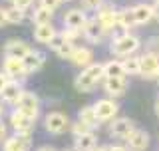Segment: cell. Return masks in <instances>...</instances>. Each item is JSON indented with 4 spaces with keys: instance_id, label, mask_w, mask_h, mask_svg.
<instances>
[{
    "instance_id": "d590c367",
    "label": "cell",
    "mask_w": 159,
    "mask_h": 151,
    "mask_svg": "<svg viewBox=\"0 0 159 151\" xmlns=\"http://www.w3.org/2000/svg\"><path fill=\"white\" fill-rule=\"evenodd\" d=\"M6 24H8V14H6V10H4V8H0V28L6 26Z\"/></svg>"
},
{
    "instance_id": "e0dca14e",
    "label": "cell",
    "mask_w": 159,
    "mask_h": 151,
    "mask_svg": "<svg viewBox=\"0 0 159 151\" xmlns=\"http://www.w3.org/2000/svg\"><path fill=\"white\" fill-rule=\"evenodd\" d=\"M22 92H24L22 85H20L16 80H10V82L6 84V88L2 89V94H0V95H2V99H4L6 103L16 105V103H18V99H20V95H22Z\"/></svg>"
},
{
    "instance_id": "277c9868",
    "label": "cell",
    "mask_w": 159,
    "mask_h": 151,
    "mask_svg": "<svg viewBox=\"0 0 159 151\" xmlns=\"http://www.w3.org/2000/svg\"><path fill=\"white\" fill-rule=\"evenodd\" d=\"M68 125H70V121H68L66 113H62V112H50L46 115V119H44V127H46L50 133H54V135L64 133Z\"/></svg>"
},
{
    "instance_id": "836d02e7",
    "label": "cell",
    "mask_w": 159,
    "mask_h": 151,
    "mask_svg": "<svg viewBox=\"0 0 159 151\" xmlns=\"http://www.w3.org/2000/svg\"><path fill=\"white\" fill-rule=\"evenodd\" d=\"M12 2H14V6H18V8L26 10V8L32 6V2H34V0H12Z\"/></svg>"
},
{
    "instance_id": "4dcf8cb0",
    "label": "cell",
    "mask_w": 159,
    "mask_h": 151,
    "mask_svg": "<svg viewBox=\"0 0 159 151\" xmlns=\"http://www.w3.org/2000/svg\"><path fill=\"white\" fill-rule=\"evenodd\" d=\"M80 32H82V30H74V28H64V30H62V36L66 38V40H70V42H74V40H76V38L80 36Z\"/></svg>"
},
{
    "instance_id": "3957f363",
    "label": "cell",
    "mask_w": 159,
    "mask_h": 151,
    "mask_svg": "<svg viewBox=\"0 0 159 151\" xmlns=\"http://www.w3.org/2000/svg\"><path fill=\"white\" fill-rule=\"evenodd\" d=\"M16 109H20V112H24L26 115H30V117L36 119L38 117V112H40L38 95L32 94V92H22V95H20V99H18V103H16Z\"/></svg>"
},
{
    "instance_id": "f35d334b",
    "label": "cell",
    "mask_w": 159,
    "mask_h": 151,
    "mask_svg": "<svg viewBox=\"0 0 159 151\" xmlns=\"http://www.w3.org/2000/svg\"><path fill=\"white\" fill-rule=\"evenodd\" d=\"M36 151H56L54 147H40V149H36Z\"/></svg>"
},
{
    "instance_id": "83f0119b",
    "label": "cell",
    "mask_w": 159,
    "mask_h": 151,
    "mask_svg": "<svg viewBox=\"0 0 159 151\" xmlns=\"http://www.w3.org/2000/svg\"><path fill=\"white\" fill-rule=\"evenodd\" d=\"M123 68H125V74H129V76H137V74H141V58L127 56V58H125V62H123Z\"/></svg>"
},
{
    "instance_id": "9a60e30c",
    "label": "cell",
    "mask_w": 159,
    "mask_h": 151,
    "mask_svg": "<svg viewBox=\"0 0 159 151\" xmlns=\"http://www.w3.org/2000/svg\"><path fill=\"white\" fill-rule=\"evenodd\" d=\"M30 50L32 48H30L26 42L18 40V38H12L4 44V54H6V56H14V58H24Z\"/></svg>"
},
{
    "instance_id": "b9f144b4",
    "label": "cell",
    "mask_w": 159,
    "mask_h": 151,
    "mask_svg": "<svg viewBox=\"0 0 159 151\" xmlns=\"http://www.w3.org/2000/svg\"><path fill=\"white\" fill-rule=\"evenodd\" d=\"M68 151H78V149H68Z\"/></svg>"
},
{
    "instance_id": "4316f807",
    "label": "cell",
    "mask_w": 159,
    "mask_h": 151,
    "mask_svg": "<svg viewBox=\"0 0 159 151\" xmlns=\"http://www.w3.org/2000/svg\"><path fill=\"white\" fill-rule=\"evenodd\" d=\"M80 121H84L86 125H89L92 129L99 123V121H98V115H96V109H93V105H88V108H82V109H80Z\"/></svg>"
},
{
    "instance_id": "9c48e42d",
    "label": "cell",
    "mask_w": 159,
    "mask_h": 151,
    "mask_svg": "<svg viewBox=\"0 0 159 151\" xmlns=\"http://www.w3.org/2000/svg\"><path fill=\"white\" fill-rule=\"evenodd\" d=\"M50 48L54 50V54H58L60 58H72L74 50H76V46H74L70 40H66L62 36V34H56V36L52 38V42H50Z\"/></svg>"
},
{
    "instance_id": "2e32d148",
    "label": "cell",
    "mask_w": 159,
    "mask_h": 151,
    "mask_svg": "<svg viewBox=\"0 0 159 151\" xmlns=\"http://www.w3.org/2000/svg\"><path fill=\"white\" fill-rule=\"evenodd\" d=\"M96 20L103 26L106 32H109V30H113L117 26V12L111 10V8H107V6H102L98 10V18Z\"/></svg>"
},
{
    "instance_id": "52a82bcc",
    "label": "cell",
    "mask_w": 159,
    "mask_h": 151,
    "mask_svg": "<svg viewBox=\"0 0 159 151\" xmlns=\"http://www.w3.org/2000/svg\"><path fill=\"white\" fill-rule=\"evenodd\" d=\"M2 68H4V74H6L10 80H20L22 76H26V68H24L22 58L6 56V58H4Z\"/></svg>"
},
{
    "instance_id": "74e56055",
    "label": "cell",
    "mask_w": 159,
    "mask_h": 151,
    "mask_svg": "<svg viewBox=\"0 0 159 151\" xmlns=\"http://www.w3.org/2000/svg\"><path fill=\"white\" fill-rule=\"evenodd\" d=\"M153 12H155V18H159V2H157V6H153Z\"/></svg>"
},
{
    "instance_id": "5bb4252c",
    "label": "cell",
    "mask_w": 159,
    "mask_h": 151,
    "mask_svg": "<svg viewBox=\"0 0 159 151\" xmlns=\"http://www.w3.org/2000/svg\"><path fill=\"white\" fill-rule=\"evenodd\" d=\"M88 24V16L84 10H70V12L64 16V26L66 28H74V30H84V26Z\"/></svg>"
},
{
    "instance_id": "ee69618b",
    "label": "cell",
    "mask_w": 159,
    "mask_h": 151,
    "mask_svg": "<svg viewBox=\"0 0 159 151\" xmlns=\"http://www.w3.org/2000/svg\"><path fill=\"white\" fill-rule=\"evenodd\" d=\"M157 80H159V76H157Z\"/></svg>"
},
{
    "instance_id": "30bf717a",
    "label": "cell",
    "mask_w": 159,
    "mask_h": 151,
    "mask_svg": "<svg viewBox=\"0 0 159 151\" xmlns=\"http://www.w3.org/2000/svg\"><path fill=\"white\" fill-rule=\"evenodd\" d=\"M135 129V125H133L131 119L127 117H119V119H113L111 127H109V133H111V137H117V139H127L129 133Z\"/></svg>"
},
{
    "instance_id": "7c38bea8",
    "label": "cell",
    "mask_w": 159,
    "mask_h": 151,
    "mask_svg": "<svg viewBox=\"0 0 159 151\" xmlns=\"http://www.w3.org/2000/svg\"><path fill=\"white\" fill-rule=\"evenodd\" d=\"M125 141H127V149H131V151H145L149 147V135H147V131L133 129Z\"/></svg>"
},
{
    "instance_id": "d4e9b609",
    "label": "cell",
    "mask_w": 159,
    "mask_h": 151,
    "mask_svg": "<svg viewBox=\"0 0 159 151\" xmlns=\"http://www.w3.org/2000/svg\"><path fill=\"white\" fill-rule=\"evenodd\" d=\"M137 24V20H135V12H133V8L129 10H121V12H117V26H121V28H131V26H135Z\"/></svg>"
},
{
    "instance_id": "8d00e7d4",
    "label": "cell",
    "mask_w": 159,
    "mask_h": 151,
    "mask_svg": "<svg viewBox=\"0 0 159 151\" xmlns=\"http://www.w3.org/2000/svg\"><path fill=\"white\" fill-rule=\"evenodd\" d=\"M4 137H6V125H4L2 121H0V141H2Z\"/></svg>"
},
{
    "instance_id": "7a4b0ae2",
    "label": "cell",
    "mask_w": 159,
    "mask_h": 151,
    "mask_svg": "<svg viewBox=\"0 0 159 151\" xmlns=\"http://www.w3.org/2000/svg\"><path fill=\"white\" fill-rule=\"evenodd\" d=\"M141 46V42H139L137 36H133V34H123V36L116 38L111 42V52L116 54V56H131L135 50Z\"/></svg>"
},
{
    "instance_id": "ab89813d",
    "label": "cell",
    "mask_w": 159,
    "mask_h": 151,
    "mask_svg": "<svg viewBox=\"0 0 159 151\" xmlns=\"http://www.w3.org/2000/svg\"><path fill=\"white\" fill-rule=\"evenodd\" d=\"M155 113L159 115V99H157V103H155Z\"/></svg>"
},
{
    "instance_id": "7bdbcfd3",
    "label": "cell",
    "mask_w": 159,
    "mask_h": 151,
    "mask_svg": "<svg viewBox=\"0 0 159 151\" xmlns=\"http://www.w3.org/2000/svg\"><path fill=\"white\" fill-rule=\"evenodd\" d=\"M62 2H70V0H62Z\"/></svg>"
},
{
    "instance_id": "cb8c5ba5",
    "label": "cell",
    "mask_w": 159,
    "mask_h": 151,
    "mask_svg": "<svg viewBox=\"0 0 159 151\" xmlns=\"http://www.w3.org/2000/svg\"><path fill=\"white\" fill-rule=\"evenodd\" d=\"M133 12H135L137 24H147L149 20L155 16V12H153V6H149V4H137V6H133Z\"/></svg>"
},
{
    "instance_id": "4fadbf2b",
    "label": "cell",
    "mask_w": 159,
    "mask_h": 151,
    "mask_svg": "<svg viewBox=\"0 0 159 151\" xmlns=\"http://www.w3.org/2000/svg\"><path fill=\"white\" fill-rule=\"evenodd\" d=\"M22 62H24V68H26V74H32V72H38V70L44 66L46 56H44V52H40V50H30L26 56L22 58Z\"/></svg>"
},
{
    "instance_id": "60d3db41",
    "label": "cell",
    "mask_w": 159,
    "mask_h": 151,
    "mask_svg": "<svg viewBox=\"0 0 159 151\" xmlns=\"http://www.w3.org/2000/svg\"><path fill=\"white\" fill-rule=\"evenodd\" d=\"M0 115H2V105H0Z\"/></svg>"
},
{
    "instance_id": "ac0fdd59",
    "label": "cell",
    "mask_w": 159,
    "mask_h": 151,
    "mask_svg": "<svg viewBox=\"0 0 159 151\" xmlns=\"http://www.w3.org/2000/svg\"><path fill=\"white\" fill-rule=\"evenodd\" d=\"M103 34H106V30H103V26L98 22V20H88V24L84 26V36H86L92 44L102 42Z\"/></svg>"
},
{
    "instance_id": "7402d4cb",
    "label": "cell",
    "mask_w": 159,
    "mask_h": 151,
    "mask_svg": "<svg viewBox=\"0 0 159 151\" xmlns=\"http://www.w3.org/2000/svg\"><path fill=\"white\" fill-rule=\"evenodd\" d=\"M103 76H106V78H125V68H123V62L109 60L107 64H103Z\"/></svg>"
},
{
    "instance_id": "44dd1931",
    "label": "cell",
    "mask_w": 159,
    "mask_h": 151,
    "mask_svg": "<svg viewBox=\"0 0 159 151\" xmlns=\"http://www.w3.org/2000/svg\"><path fill=\"white\" fill-rule=\"evenodd\" d=\"M92 58H93V54L89 48H76L70 60H72V64H76L80 68H88L92 64Z\"/></svg>"
},
{
    "instance_id": "484cf974",
    "label": "cell",
    "mask_w": 159,
    "mask_h": 151,
    "mask_svg": "<svg viewBox=\"0 0 159 151\" xmlns=\"http://www.w3.org/2000/svg\"><path fill=\"white\" fill-rule=\"evenodd\" d=\"M52 16H54V10L38 6L36 10H34V14H32V20L36 22V26L38 24H52Z\"/></svg>"
},
{
    "instance_id": "8992f818",
    "label": "cell",
    "mask_w": 159,
    "mask_h": 151,
    "mask_svg": "<svg viewBox=\"0 0 159 151\" xmlns=\"http://www.w3.org/2000/svg\"><path fill=\"white\" fill-rule=\"evenodd\" d=\"M93 109H96L98 121H111L119 112V105L113 102V99H99V102L93 105Z\"/></svg>"
},
{
    "instance_id": "1f68e13d",
    "label": "cell",
    "mask_w": 159,
    "mask_h": 151,
    "mask_svg": "<svg viewBox=\"0 0 159 151\" xmlns=\"http://www.w3.org/2000/svg\"><path fill=\"white\" fill-rule=\"evenodd\" d=\"M103 0H82V6L86 10H99Z\"/></svg>"
},
{
    "instance_id": "f546056e",
    "label": "cell",
    "mask_w": 159,
    "mask_h": 151,
    "mask_svg": "<svg viewBox=\"0 0 159 151\" xmlns=\"http://www.w3.org/2000/svg\"><path fill=\"white\" fill-rule=\"evenodd\" d=\"M72 131H74V135H82V133H88V131H92V127H89V125H86L84 121H80V119H78V123H74Z\"/></svg>"
},
{
    "instance_id": "8fae6325",
    "label": "cell",
    "mask_w": 159,
    "mask_h": 151,
    "mask_svg": "<svg viewBox=\"0 0 159 151\" xmlns=\"http://www.w3.org/2000/svg\"><path fill=\"white\" fill-rule=\"evenodd\" d=\"M141 76L143 78L159 76V56L155 52H147L145 56H141Z\"/></svg>"
},
{
    "instance_id": "f1b7e54d",
    "label": "cell",
    "mask_w": 159,
    "mask_h": 151,
    "mask_svg": "<svg viewBox=\"0 0 159 151\" xmlns=\"http://www.w3.org/2000/svg\"><path fill=\"white\" fill-rule=\"evenodd\" d=\"M6 14H8V24H22V22H24V18H26L24 10H22V8H18V6L8 8V10H6Z\"/></svg>"
},
{
    "instance_id": "5b68a950",
    "label": "cell",
    "mask_w": 159,
    "mask_h": 151,
    "mask_svg": "<svg viewBox=\"0 0 159 151\" xmlns=\"http://www.w3.org/2000/svg\"><path fill=\"white\" fill-rule=\"evenodd\" d=\"M34 123H36V119L26 115L24 112H20V109H14L12 113H10V125L14 127V131L18 133H30L34 127Z\"/></svg>"
},
{
    "instance_id": "f6af8a7d",
    "label": "cell",
    "mask_w": 159,
    "mask_h": 151,
    "mask_svg": "<svg viewBox=\"0 0 159 151\" xmlns=\"http://www.w3.org/2000/svg\"><path fill=\"white\" fill-rule=\"evenodd\" d=\"M157 2H159V0H157Z\"/></svg>"
},
{
    "instance_id": "603a6c76",
    "label": "cell",
    "mask_w": 159,
    "mask_h": 151,
    "mask_svg": "<svg viewBox=\"0 0 159 151\" xmlns=\"http://www.w3.org/2000/svg\"><path fill=\"white\" fill-rule=\"evenodd\" d=\"M96 135H93L92 131L88 133H82V135H76V149L78 151H92L93 147H96Z\"/></svg>"
},
{
    "instance_id": "d6a6232c",
    "label": "cell",
    "mask_w": 159,
    "mask_h": 151,
    "mask_svg": "<svg viewBox=\"0 0 159 151\" xmlns=\"http://www.w3.org/2000/svg\"><path fill=\"white\" fill-rule=\"evenodd\" d=\"M60 2H62V0H40V6L50 8V10H56L60 6Z\"/></svg>"
},
{
    "instance_id": "d6986e66",
    "label": "cell",
    "mask_w": 159,
    "mask_h": 151,
    "mask_svg": "<svg viewBox=\"0 0 159 151\" xmlns=\"http://www.w3.org/2000/svg\"><path fill=\"white\" fill-rule=\"evenodd\" d=\"M103 88H106V92H107L109 95L117 98V95H123V94H125L127 82H125V78H106Z\"/></svg>"
},
{
    "instance_id": "ba28073f",
    "label": "cell",
    "mask_w": 159,
    "mask_h": 151,
    "mask_svg": "<svg viewBox=\"0 0 159 151\" xmlns=\"http://www.w3.org/2000/svg\"><path fill=\"white\" fill-rule=\"evenodd\" d=\"M30 145H32V137H30V133H18L12 135V137H8L6 141H4V151H28Z\"/></svg>"
},
{
    "instance_id": "e575fe53",
    "label": "cell",
    "mask_w": 159,
    "mask_h": 151,
    "mask_svg": "<svg viewBox=\"0 0 159 151\" xmlns=\"http://www.w3.org/2000/svg\"><path fill=\"white\" fill-rule=\"evenodd\" d=\"M8 82H10V78H8V76L4 74V72H0V94H2V89L6 88V84H8Z\"/></svg>"
},
{
    "instance_id": "6da1fadb",
    "label": "cell",
    "mask_w": 159,
    "mask_h": 151,
    "mask_svg": "<svg viewBox=\"0 0 159 151\" xmlns=\"http://www.w3.org/2000/svg\"><path fill=\"white\" fill-rule=\"evenodd\" d=\"M102 78H103V64H89L88 68L82 70V74H78L74 85L78 92H92Z\"/></svg>"
},
{
    "instance_id": "ffe728a7",
    "label": "cell",
    "mask_w": 159,
    "mask_h": 151,
    "mask_svg": "<svg viewBox=\"0 0 159 151\" xmlns=\"http://www.w3.org/2000/svg\"><path fill=\"white\" fill-rule=\"evenodd\" d=\"M54 36H56V30H54L52 24H38V26L34 28V38H36L40 44H50Z\"/></svg>"
}]
</instances>
